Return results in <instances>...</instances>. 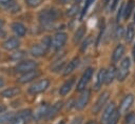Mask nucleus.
Returning <instances> with one entry per match:
<instances>
[{
    "instance_id": "nucleus-1",
    "label": "nucleus",
    "mask_w": 135,
    "mask_h": 124,
    "mask_svg": "<svg viewBox=\"0 0 135 124\" xmlns=\"http://www.w3.org/2000/svg\"><path fill=\"white\" fill-rule=\"evenodd\" d=\"M130 67H131V59L129 57H124L119 64V67L117 68V77L116 79L119 82H122L127 79V77L130 74Z\"/></svg>"
},
{
    "instance_id": "nucleus-2",
    "label": "nucleus",
    "mask_w": 135,
    "mask_h": 124,
    "mask_svg": "<svg viewBox=\"0 0 135 124\" xmlns=\"http://www.w3.org/2000/svg\"><path fill=\"white\" fill-rule=\"evenodd\" d=\"M33 117V112L31 109H22L19 112L15 113L8 124H27Z\"/></svg>"
},
{
    "instance_id": "nucleus-3",
    "label": "nucleus",
    "mask_w": 135,
    "mask_h": 124,
    "mask_svg": "<svg viewBox=\"0 0 135 124\" xmlns=\"http://www.w3.org/2000/svg\"><path fill=\"white\" fill-rule=\"evenodd\" d=\"M93 74H94V69L92 67H88L83 71V74H82L81 78L79 79V81L77 83V86H76V90L77 91H83L85 89V87L88 86L89 82L91 81V79L93 77Z\"/></svg>"
},
{
    "instance_id": "nucleus-4",
    "label": "nucleus",
    "mask_w": 135,
    "mask_h": 124,
    "mask_svg": "<svg viewBox=\"0 0 135 124\" xmlns=\"http://www.w3.org/2000/svg\"><path fill=\"white\" fill-rule=\"evenodd\" d=\"M57 19V12L53 8H46L40 12L39 14V20L42 24L49 25L52 22H54Z\"/></svg>"
},
{
    "instance_id": "nucleus-5",
    "label": "nucleus",
    "mask_w": 135,
    "mask_h": 124,
    "mask_svg": "<svg viewBox=\"0 0 135 124\" xmlns=\"http://www.w3.org/2000/svg\"><path fill=\"white\" fill-rule=\"evenodd\" d=\"M49 86H50V80L49 79H41L28 87V92L31 95H38V94L45 91Z\"/></svg>"
},
{
    "instance_id": "nucleus-6",
    "label": "nucleus",
    "mask_w": 135,
    "mask_h": 124,
    "mask_svg": "<svg viewBox=\"0 0 135 124\" xmlns=\"http://www.w3.org/2000/svg\"><path fill=\"white\" fill-rule=\"evenodd\" d=\"M110 98V92L109 91H103L102 94L99 95V97L97 98L96 102L94 103L93 107H92V113L93 115H97L98 112L101 111L102 107L107 104V101Z\"/></svg>"
},
{
    "instance_id": "nucleus-7",
    "label": "nucleus",
    "mask_w": 135,
    "mask_h": 124,
    "mask_svg": "<svg viewBox=\"0 0 135 124\" xmlns=\"http://www.w3.org/2000/svg\"><path fill=\"white\" fill-rule=\"evenodd\" d=\"M90 99H91V90L84 89L83 91H81V95L76 100V102H75V108L77 110H82L89 104Z\"/></svg>"
},
{
    "instance_id": "nucleus-8",
    "label": "nucleus",
    "mask_w": 135,
    "mask_h": 124,
    "mask_svg": "<svg viewBox=\"0 0 135 124\" xmlns=\"http://www.w3.org/2000/svg\"><path fill=\"white\" fill-rule=\"evenodd\" d=\"M66 40H68V35L63 32H59V33H56L53 37V41H52V47L55 49V50H58L60 49L65 43H66Z\"/></svg>"
},
{
    "instance_id": "nucleus-9",
    "label": "nucleus",
    "mask_w": 135,
    "mask_h": 124,
    "mask_svg": "<svg viewBox=\"0 0 135 124\" xmlns=\"http://www.w3.org/2000/svg\"><path fill=\"white\" fill-rule=\"evenodd\" d=\"M36 67H37V63L35 61H33V60H23V61H20L16 65L15 69L18 73H26V71H31V70L36 69Z\"/></svg>"
},
{
    "instance_id": "nucleus-10",
    "label": "nucleus",
    "mask_w": 135,
    "mask_h": 124,
    "mask_svg": "<svg viewBox=\"0 0 135 124\" xmlns=\"http://www.w3.org/2000/svg\"><path fill=\"white\" fill-rule=\"evenodd\" d=\"M133 102H134V97H133V95H132V94L126 95V96L122 98V100H121V102H120V104H119V107H118L119 112H120V113H128V111L130 110V108H131Z\"/></svg>"
},
{
    "instance_id": "nucleus-11",
    "label": "nucleus",
    "mask_w": 135,
    "mask_h": 124,
    "mask_svg": "<svg viewBox=\"0 0 135 124\" xmlns=\"http://www.w3.org/2000/svg\"><path fill=\"white\" fill-rule=\"evenodd\" d=\"M116 110V106H115V103L114 102H111L109 103L102 110V113H101V118H100V121L101 123H107V121L109 120V118L112 116V113Z\"/></svg>"
},
{
    "instance_id": "nucleus-12",
    "label": "nucleus",
    "mask_w": 135,
    "mask_h": 124,
    "mask_svg": "<svg viewBox=\"0 0 135 124\" xmlns=\"http://www.w3.org/2000/svg\"><path fill=\"white\" fill-rule=\"evenodd\" d=\"M39 75H40V73L38 71V70H36V69H34V70H31V71H26V73H23L20 77H19V79H18V81L20 82V83H28V82H31V81H33L34 79H36L37 77H39Z\"/></svg>"
},
{
    "instance_id": "nucleus-13",
    "label": "nucleus",
    "mask_w": 135,
    "mask_h": 124,
    "mask_svg": "<svg viewBox=\"0 0 135 124\" xmlns=\"http://www.w3.org/2000/svg\"><path fill=\"white\" fill-rule=\"evenodd\" d=\"M116 77H117V68L115 67L114 64H112V65H110V67L108 69H105L104 84L110 85L111 83H113V81L116 79Z\"/></svg>"
},
{
    "instance_id": "nucleus-14",
    "label": "nucleus",
    "mask_w": 135,
    "mask_h": 124,
    "mask_svg": "<svg viewBox=\"0 0 135 124\" xmlns=\"http://www.w3.org/2000/svg\"><path fill=\"white\" fill-rule=\"evenodd\" d=\"M47 50H49V49L40 42V43H38V44H34V45L31 47L30 53H31V55L34 56V57H42V56H44V55L46 54Z\"/></svg>"
},
{
    "instance_id": "nucleus-15",
    "label": "nucleus",
    "mask_w": 135,
    "mask_h": 124,
    "mask_svg": "<svg viewBox=\"0 0 135 124\" xmlns=\"http://www.w3.org/2000/svg\"><path fill=\"white\" fill-rule=\"evenodd\" d=\"M49 109H50V105H47L46 103L40 104V105L36 108V110H35V112H34V118H35L36 120H41V119L45 118L46 115H47V112H49Z\"/></svg>"
},
{
    "instance_id": "nucleus-16",
    "label": "nucleus",
    "mask_w": 135,
    "mask_h": 124,
    "mask_svg": "<svg viewBox=\"0 0 135 124\" xmlns=\"http://www.w3.org/2000/svg\"><path fill=\"white\" fill-rule=\"evenodd\" d=\"M74 83H75V77H72V78L68 79V80L60 86V88H59V95H60V96H66V95L71 91V89H72Z\"/></svg>"
},
{
    "instance_id": "nucleus-17",
    "label": "nucleus",
    "mask_w": 135,
    "mask_h": 124,
    "mask_svg": "<svg viewBox=\"0 0 135 124\" xmlns=\"http://www.w3.org/2000/svg\"><path fill=\"white\" fill-rule=\"evenodd\" d=\"M19 45H20V41L16 37L8 38L3 42V47L6 50H15L19 47Z\"/></svg>"
},
{
    "instance_id": "nucleus-18",
    "label": "nucleus",
    "mask_w": 135,
    "mask_h": 124,
    "mask_svg": "<svg viewBox=\"0 0 135 124\" xmlns=\"http://www.w3.org/2000/svg\"><path fill=\"white\" fill-rule=\"evenodd\" d=\"M123 54H124V46L122 44H120V43L117 44L116 47L114 48L113 53H112V62L116 63V62L120 61L122 56H123Z\"/></svg>"
},
{
    "instance_id": "nucleus-19",
    "label": "nucleus",
    "mask_w": 135,
    "mask_h": 124,
    "mask_svg": "<svg viewBox=\"0 0 135 124\" xmlns=\"http://www.w3.org/2000/svg\"><path fill=\"white\" fill-rule=\"evenodd\" d=\"M134 8H135V0H128V2L124 4V7H123L122 18L124 20H129L132 13L134 12Z\"/></svg>"
},
{
    "instance_id": "nucleus-20",
    "label": "nucleus",
    "mask_w": 135,
    "mask_h": 124,
    "mask_svg": "<svg viewBox=\"0 0 135 124\" xmlns=\"http://www.w3.org/2000/svg\"><path fill=\"white\" fill-rule=\"evenodd\" d=\"M79 65V58L78 57H74L68 64L66 66L63 68V76H68L71 73H73L75 70V68Z\"/></svg>"
},
{
    "instance_id": "nucleus-21",
    "label": "nucleus",
    "mask_w": 135,
    "mask_h": 124,
    "mask_svg": "<svg viewBox=\"0 0 135 124\" xmlns=\"http://www.w3.org/2000/svg\"><path fill=\"white\" fill-rule=\"evenodd\" d=\"M61 107H62V102H61V101L56 102L55 104H53L52 106H50L49 112H47V115H46V117H45V118H46L47 120H51V119L55 118V117L57 116V113L60 111Z\"/></svg>"
},
{
    "instance_id": "nucleus-22",
    "label": "nucleus",
    "mask_w": 135,
    "mask_h": 124,
    "mask_svg": "<svg viewBox=\"0 0 135 124\" xmlns=\"http://www.w3.org/2000/svg\"><path fill=\"white\" fill-rule=\"evenodd\" d=\"M135 38V26L134 23H131L127 26V29L124 32V40L127 43H132Z\"/></svg>"
},
{
    "instance_id": "nucleus-23",
    "label": "nucleus",
    "mask_w": 135,
    "mask_h": 124,
    "mask_svg": "<svg viewBox=\"0 0 135 124\" xmlns=\"http://www.w3.org/2000/svg\"><path fill=\"white\" fill-rule=\"evenodd\" d=\"M104 79H105V69L104 68H100L97 73V76H96V81H95V89L98 90L100 89V87L104 84Z\"/></svg>"
},
{
    "instance_id": "nucleus-24",
    "label": "nucleus",
    "mask_w": 135,
    "mask_h": 124,
    "mask_svg": "<svg viewBox=\"0 0 135 124\" xmlns=\"http://www.w3.org/2000/svg\"><path fill=\"white\" fill-rule=\"evenodd\" d=\"M19 94H20V88L17 86H12L1 91V96L4 98H13V97L18 96Z\"/></svg>"
},
{
    "instance_id": "nucleus-25",
    "label": "nucleus",
    "mask_w": 135,
    "mask_h": 124,
    "mask_svg": "<svg viewBox=\"0 0 135 124\" xmlns=\"http://www.w3.org/2000/svg\"><path fill=\"white\" fill-rule=\"evenodd\" d=\"M12 30L14 32V34L18 37H23L26 33V28L25 26L20 23V22H15L12 24Z\"/></svg>"
},
{
    "instance_id": "nucleus-26",
    "label": "nucleus",
    "mask_w": 135,
    "mask_h": 124,
    "mask_svg": "<svg viewBox=\"0 0 135 124\" xmlns=\"http://www.w3.org/2000/svg\"><path fill=\"white\" fill-rule=\"evenodd\" d=\"M85 32H86V26H85V24H82V25H80L78 28H77V30L75 32V34H74V37H73V42L76 44V43H78L83 37H84V35H85Z\"/></svg>"
},
{
    "instance_id": "nucleus-27",
    "label": "nucleus",
    "mask_w": 135,
    "mask_h": 124,
    "mask_svg": "<svg viewBox=\"0 0 135 124\" xmlns=\"http://www.w3.org/2000/svg\"><path fill=\"white\" fill-rule=\"evenodd\" d=\"M14 112L13 111H4L2 113H0V124H4V123H8L12 118L14 117Z\"/></svg>"
},
{
    "instance_id": "nucleus-28",
    "label": "nucleus",
    "mask_w": 135,
    "mask_h": 124,
    "mask_svg": "<svg viewBox=\"0 0 135 124\" xmlns=\"http://www.w3.org/2000/svg\"><path fill=\"white\" fill-rule=\"evenodd\" d=\"M120 112H119V110L118 109H116L113 113H112V116L109 118V120L107 121V123L105 124H117L118 123V121H119V118H120Z\"/></svg>"
},
{
    "instance_id": "nucleus-29",
    "label": "nucleus",
    "mask_w": 135,
    "mask_h": 124,
    "mask_svg": "<svg viewBox=\"0 0 135 124\" xmlns=\"http://www.w3.org/2000/svg\"><path fill=\"white\" fill-rule=\"evenodd\" d=\"M123 124H135V111L126 113Z\"/></svg>"
},
{
    "instance_id": "nucleus-30",
    "label": "nucleus",
    "mask_w": 135,
    "mask_h": 124,
    "mask_svg": "<svg viewBox=\"0 0 135 124\" xmlns=\"http://www.w3.org/2000/svg\"><path fill=\"white\" fill-rule=\"evenodd\" d=\"M94 1H95V0H85V3H84V5H83V7H82L81 15H80V18H81V19L86 15V13H88L90 6L92 5V3H94Z\"/></svg>"
},
{
    "instance_id": "nucleus-31",
    "label": "nucleus",
    "mask_w": 135,
    "mask_h": 124,
    "mask_svg": "<svg viewBox=\"0 0 135 124\" xmlns=\"http://www.w3.org/2000/svg\"><path fill=\"white\" fill-rule=\"evenodd\" d=\"M124 32H126V30H123V27H122L121 25H118V26L115 28V32H114V37H115V39L118 40V39L124 37Z\"/></svg>"
},
{
    "instance_id": "nucleus-32",
    "label": "nucleus",
    "mask_w": 135,
    "mask_h": 124,
    "mask_svg": "<svg viewBox=\"0 0 135 124\" xmlns=\"http://www.w3.org/2000/svg\"><path fill=\"white\" fill-rule=\"evenodd\" d=\"M63 65H64V61H63L62 59L56 61V62L54 63V65H53V71H58V70L62 69Z\"/></svg>"
},
{
    "instance_id": "nucleus-33",
    "label": "nucleus",
    "mask_w": 135,
    "mask_h": 124,
    "mask_svg": "<svg viewBox=\"0 0 135 124\" xmlns=\"http://www.w3.org/2000/svg\"><path fill=\"white\" fill-rule=\"evenodd\" d=\"M91 41H92V37H91V36H90V37H86L85 40L82 42V45H81V47H80V50H81V51H85V49L89 47Z\"/></svg>"
},
{
    "instance_id": "nucleus-34",
    "label": "nucleus",
    "mask_w": 135,
    "mask_h": 124,
    "mask_svg": "<svg viewBox=\"0 0 135 124\" xmlns=\"http://www.w3.org/2000/svg\"><path fill=\"white\" fill-rule=\"evenodd\" d=\"M43 0H25L26 4L31 7H37L38 5H40L42 3Z\"/></svg>"
},
{
    "instance_id": "nucleus-35",
    "label": "nucleus",
    "mask_w": 135,
    "mask_h": 124,
    "mask_svg": "<svg viewBox=\"0 0 135 124\" xmlns=\"http://www.w3.org/2000/svg\"><path fill=\"white\" fill-rule=\"evenodd\" d=\"M24 56H25L24 51H17V53H14V54L12 55V58H13L14 60H19V59L23 58Z\"/></svg>"
},
{
    "instance_id": "nucleus-36",
    "label": "nucleus",
    "mask_w": 135,
    "mask_h": 124,
    "mask_svg": "<svg viewBox=\"0 0 135 124\" xmlns=\"http://www.w3.org/2000/svg\"><path fill=\"white\" fill-rule=\"evenodd\" d=\"M82 120H83L82 117H76V118H74V119L70 122V124H81V123H82Z\"/></svg>"
},
{
    "instance_id": "nucleus-37",
    "label": "nucleus",
    "mask_w": 135,
    "mask_h": 124,
    "mask_svg": "<svg viewBox=\"0 0 135 124\" xmlns=\"http://www.w3.org/2000/svg\"><path fill=\"white\" fill-rule=\"evenodd\" d=\"M118 3H119V0H113V1H112L111 6H110V8H111V11H112V12H113V11H115V8L117 7Z\"/></svg>"
},
{
    "instance_id": "nucleus-38",
    "label": "nucleus",
    "mask_w": 135,
    "mask_h": 124,
    "mask_svg": "<svg viewBox=\"0 0 135 124\" xmlns=\"http://www.w3.org/2000/svg\"><path fill=\"white\" fill-rule=\"evenodd\" d=\"M76 12H77V7H76V6H73L72 8H70V9L68 11V15H69V16H74V15L76 14Z\"/></svg>"
},
{
    "instance_id": "nucleus-39",
    "label": "nucleus",
    "mask_w": 135,
    "mask_h": 124,
    "mask_svg": "<svg viewBox=\"0 0 135 124\" xmlns=\"http://www.w3.org/2000/svg\"><path fill=\"white\" fill-rule=\"evenodd\" d=\"M12 2L13 0H0V4H9Z\"/></svg>"
},
{
    "instance_id": "nucleus-40",
    "label": "nucleus",
    "mask_w": 135,
    "mask_h": 124,
    "mask_svg": "<svg viewBox=\"0 0 135 124\" xmlns=\"http://www.w3.org/2000/svg\"><path fill=\"white\" fill-rule=\"evenodd\" d=\"M4 111H6V107H5L4 105L0 104V113H2V112H4Z\"/></svg>"
},
{
    "instance_id": "nucleus-41",
    "label": "nucleus",
    "mask_w": 135,
    "mask_h": 124,
    "mask_svg": "<svg viewBox=\"0 0 135 124\" xmlns=\"http://www.w3.org/2000/svg\"><path fill=\"white\" fill-rule=\"evenodd\" d=\"M85 124H96V121H95V120H90V121H88Z\"/></svg>"
},
{
    "instance_id": "nucleus-42",
    "label": "nucleus",
    "mask_w": 135,
    "mask_h": 124,
    "mask_svg": "<svg viewBox=\"0 0 135 124\" xmlns=\"http://www.w3.org/2000/svg\"><path fill=\"white\" fill-rule=\"evenodd\" d=\"M110 3H112L111 0H104V5H105V6H107L108 4H110Z\"/></svg>"
},
{
    "instance_id": "nucleus-43",
    "label": "nucleus",
    "mask_w": 135,
    "mask_h": 124,
    "mask_svg": "<svg viewBox=\"0 0 135 124\" xmlns=\"http://www.w3.org/2000/svg\"><path fill=\"white\" fill-rule=\"evenodd\" d=\"M133 58H134V61H135V45L133 47Z\"/></svg>"
},
{
    "instance_id": "nucleus-44",
    "label": "nucleus",
    "mask_w": 135,
    "mask_h": 124,
    "mask_svg": "<svg viewBox=\"0 0 135 124\" xmlns=\"http://www.w3.org/2000/svg\"><path fill=\"white\" fill-rule=\"evenodd\" d=\"M3 85V80H2V78H0V87Z\"/></svg>"
},
{
    "instance_id": "nucleus-45",
    "label": "nucleus",
    "mask_w": 135,
    "mask_h": 124,
    "mask_svg": "<svg viewBox=\"0 0 135 124\" xmlns=\"http://www.w3.org/2000/svg\"><path fill=\"white\" fill-rule=\"evenodd\" d=\"M2 26H3V22H2V21H0V30L2 29Z\"/></svg>"
},
{
    "instance_id": "nucleus-46",
    "label": "nucleus",
    "mask_w": 135,
    "mask_h": 124,
    "mask_svg": "<svg viewBox=\"0 0 135 124\" xmlns=\"http://www.w3.org/2000/svg\"><path fill=\"white\" fill-rule=\"evenodd\" d=\"M133 22L135 24V11H134V15H133Z\"/></svg>"
},
{
    "instance_id": "nucleus-47",
    "label": "nucleus",
    "mask_w": 135,
    "mask_h": 124,
    "mask_svg": "<svg viewBox=\"0 0 135 124\" xmlns=\"http://www.w3.org/2000/svg\"><path fill=\"white\" fill-rule=\"evenodd\" d=\"M58 124H65V122H64V121H61V122H59Z\"/></svg>"
}]
</instances>
